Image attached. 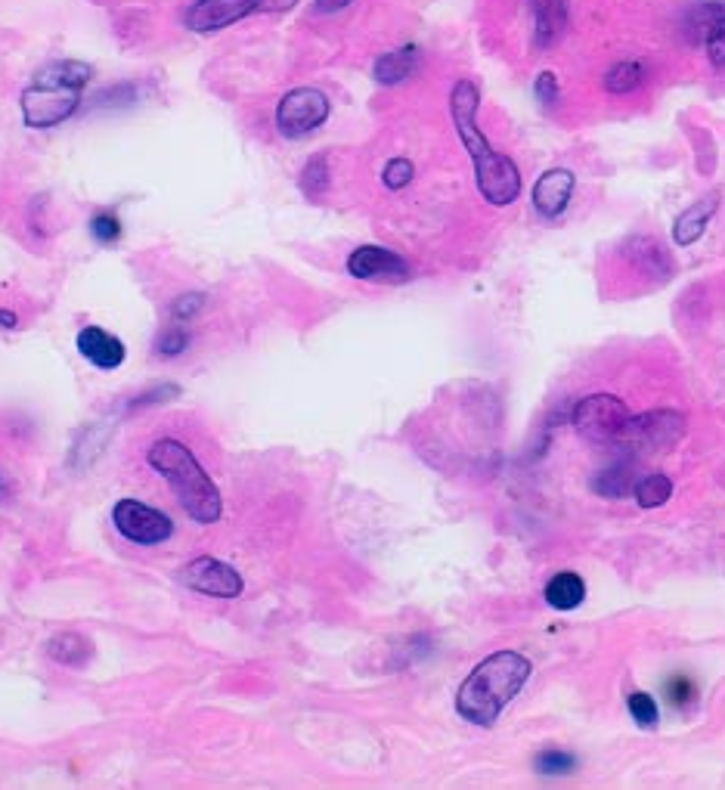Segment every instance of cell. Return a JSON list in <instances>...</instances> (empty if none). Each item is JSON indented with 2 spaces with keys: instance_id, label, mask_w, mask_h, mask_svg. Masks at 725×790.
<instances>
[{
  "instance_id": "6da1fadb",
  "label": "cell",
  "mask_w": 725,
  "mask_h": 790,
  "mask_svg": "<svg viewBox=\"0 0 725 790\" xmlns=\"http://www.w3.org/2000/svg\"><path fill=\"white\" fill-rule=\"evenodd\" d=\"M478 103H481V90L471 78L456 81L450 90V115L456 124V134L471 158V168H475V183L484 202L506 208L518 202L521 196V171L509 155H502L490 146L484 131L478 128Z\"/></svg>"
},
{
  "instance_id": "4fadbf2b",
  "label": "cell",
  "mask_w": 725,
  "mask_h": 790,
  "mask_svg": "<svg viewBox=\"0 0 725 790\" xmlns=\"http://www.w3.org/2000/svg\"><path fill=\"white\" fill-rule=\"evenodd\" d=\"M577 189V177L567 168H552L546 171L537 183H533V208H537L546 220H555L571 205V196Z\"/></svg>"
},
{
  "instance_id": "f546056e",
  "label": "cell",
  "mask_w": 725,
  "mask_h": 790,
  "mask_svg": "<svg viewBox=\"0 0 725 790\" xmlns=\"http://www.w3.org/2000/svg\"><path fill=\"white\" fill-rule=\"evenodd\" d=\"M533 93H537V100L549 109L558 103V75L555 72H540L537 81H533Z\"/></svg>"
},
{
  "instance_id": "83f0119b",
  "label": "cell",
  "mask_w": 725,
  "mask_h": 790,
  "mask_svg": "<svg viewBox=\"0 0 725 790\" xmlns=\"http://www.w3.org/2000/svg\"><path fill=\"white\" fill-rule=\"evenodd\" d=\"M205 292H186L180 298L171 301V320L177 323H189V320H196V316L205 310Z\"/></svg>"
},
{
  "instance_id": "cb8c5ba5",
  "label": "cell",
  "mask_w": 725,
  "mask_h": 790,
  "mask_svg": "<svg viewBox=\"0 0 725 790\" xmlns=\"http://www.w3.org/2000/svg\"><path fill=\"white\" fill-rule=\"evenodd\" d=\"M298 183H301L307 199H320L329 189V162H326V155H313L310 162L304 165Z\"/></svg>"
},
{
  "instance_id": "d4e9b609",
  "label": "cell",
  "mask_w": 725,
  "mask_h": 790,
  "mask_svg": "<svg viewBox=\"0 0 725 790\" xmlns=\"http://www.w3.org/2000/svg\"><path fill=\"white\" fill-rule=\"evenodd\" d=\"M574 753H567V750H555V747H549V750H540L537 753V760H533V766H537V772L540 775H567L574 769Z\"/></svg>"
},
{
  "instance_id": "ffe728a7",
  "label": "cell",
  "mask_w": 725,
  "mask_h": 790,
  "mask_svg": "<svg viewBox=\"0 0 725 790\" xmlns=\"http://www.w3.org/2000/svg\"><path fill=\"white\" fill-rule=\"evenodd\" d=\"M189 344H193V332H189L183 323L171 320L168 326L159 329V335H155L152 351L159 360H177L189 351Z\"/></svg>"
},
{
  "instance_id": "5bb4252c",
  "label": "cell",
  "mask_w": 725,
  "mask_h": 790,
  "mask_svg": "<svg viewBox=\"0 0 725 790\" xmlns=\"http://www.w3.org/2000/svg\"><path fill=\"white\" fill-rule=\"evenodd\" d=\"M626 434H633L651 447H673L676 440L685 434V419L679 413H670V409H657V413H645L639 419H629Z\"/></svg>"
},
{
  "instance_id": "f1b7e54d",
  "label": "cell",
  "mask_w": 725,
  "mask_h": 790,
  "mask_svg": "<svg viewBox=\"0 0 725 790\" xmlns=\"http://www.w3.org/2000/svg\"><path fill=\"white\" fill-rule=\"evenodd\" d=\"M629 487H633V484H629V471H623V468L602 471V478L595 481V490L602 493V496H611V499L629 493Z\"/></svg>"
},
{
  "instance_id": "e575fe53",
  "label": "cell",
  "mask_w": 725,
  "mask_h": 790,
  "mask_svg": "<svg viewBox=\"0 0 725 790\" xmlns=\"http://www.w3.org/2000/svg\"><path fill=\"white\" fill-rule=\"evenodd\" d=\"M7 493H10V487H7V478H4V474H0V502L7 499Z\"/></svg>"
},
{
  "instance_id": "8fae6325",
  "label": "cell",
  "mask_w": 725,
  "mask_h": 790,
  "mask_svg": "<svg viewBox=\"0 0 725 790\" xmlns=\"http://www.w3.org/2000/svg\"><path fill=\"white\" fill-rule=\"evenodd\" d=\"M685 31L707 47V59L716 69H725V0H701L685 19Z\"/></svg>"
},
{
  "instance_id": "277c9868",
  "label": "cell",
  "mask_w": 725,
  "mask_h": 790,
  "mask_svg": "<svg viewBox=\"0 0 725 790\" xmlns=\"http://www.w3.org/2000/svg\"><path fill=\"white\" fill-rule=\"evenodd\" d=\"M90 78L93 69L81 59H56L50 66H44L22 90L19 109L25 128L47 131L62 121H69L81 106V93L90 84Z\"/></svg>"
},
{
  "instance_id": "603a6c76",
  "label": "cell",
  "mask_w": 725,
  "mask_h": 790,
  "mask_svg": "<svg viewBox=\"0 0 725 790\" xmlns=\"http://www.w3.org/2000/svg\"><path fill=\"white\" fill-rule=\"evenodd\" d=\"M636 490V499L642 509H657V505H664L670 496H673V481L667 478V474H645V478L633 487Z\"/></svg>"
},
{
  "instance_id": "5b68a950",
  "label": "cell",
  "mask_w": 725,
  "mask_h": 790,
  "mask_svg": "<svg viewBox=\"0 0 725 790\" xmlns=\"http://www.w3.org/2000/svg\"><path fill=\"white\" fill-rule=\"evenodd\" d=\"M112 527L124 536L128 543L152 549V546H165L171 536L177 533L174 521L140 499H118L112 505Z\"/></svg>"
},
{
  "instance_id": "30bf717a",
  "label": "cell",
  "mask_w": 725,
  "mask_h": 790,
  "mask_svg": "<svg viewBox=\"0 0 725 790\" xmlns=\"http://www.w3.org/2000/svg\"><path fill=\"white\" fill-rule=\"evenodd\" d=\"M348 273L360 282H382V286H397V282L413 279V267L403 255L385 245H360L348 255Z\"/></svg>"
},
{
  "instance_id": "9c48e42d",
  "label": "cell",
  "mask_w": 725,
  "mask_h": 790,
  "mask_svg": "<svg viewBox=\"0 0 725 790\" xmlns=\"http://www.w3.org/2000/svg\"><path fill=\"white\" fill-rule=\"evenodd\" d=\"M180 583L186 589H193L199 595H208V598H239L242 589H245V580L242 574L236 571L233 564L220 561V558H211V555H202V558H193L189 564L180 567Z\"/></svg>"
},
{
  "instance_id": "484cf974",
  "label": "cell",
  "mask_w": 725,
  "mask_h": 790,
  "mask_svg": "<svg viewBox=\"0 0 725 790\" xmlns=\"http://www.w3.org/2000/svg\"><path fill=\"white\" fill-rule=\"evenodd\" d=\"M413 177H416V165L409 162V158H403V155L391 158V162L385 165V171H382V183L388 189H403V186L413 183Z\"/></svg>"
},
{
  "instance_id": "ba28073f",
  "label": "cell",
  "mask_w": 725,
  "mask_h": 790,
  "mask_svg": "<svg viewBox=\"0 0 725 790\" xmlns=\"http://www.w3.org/2000/svg\"><path fill=\"white\" fill-rule=\"evenodd\" d=\"M276 0H193L183 10V25L196 35H214L248 16L273 10Z\"/></svg>"
},
{
  "instance_id": "1f68e13d",
  "label": "cell",
  "mask_w": 725,
  "mask_h": 790,
  "mask_svg": "<svg viewBox=\"0 0 725 790\" xmlns=\"http://www.w3.org/2000/svg\"><path fill=\"white\" fill-rule=\"evenodd\" d=\"M667 691H670V701L673 704H685L691 698V682L682 679V676H676V679L667 682Z\"/></svg>"
},
{
  "instance_id": "4dcf8cb0",
  "label": "cell",
  "mask_w": 725,
  "mask_h": 790,
  "mask_svg": "<svg viewBox=\"0 0 725 790\" xmlns=\"http://www.w3.org/2000/svg\"><path fill=\"white\" fill-rule=\"evenodd\" d=\"M177 394H180V388H177V385H155L152 391H146V394L134 397V403H131L128 409H140V406H155V403H162V400H171V397H177Z\"/></svg>"
},
{
  "instance_id": "ac0fdd59",
  "label": "cell",
  "mask_w": 725,
  "mask_h": 790,
  "mask_svg": "<svg viewBox=\"0 0 725 790\" xmlns=\"http://www.w3.org/2000/svg\"><path fill=\"white\" fill-rule=\"evenodd\" d=\"M567 28V7L564 0H543L537 7V28H533V38H537V47H549L552 41H558V35Z\"/></svg>"
},
{
  "instance_id": "9a60e30c",
  "label": "cell",
  "mask_w": 725,
  "mask_h": 790,
  "mask_svg": "<svg viewBox=\"0 0 725 790\" xmlns=\"http://www.w3.org/2000/svg\"><path fill=\"white\" fill-rule=\"evenodd\" d=\"M416 69H419V47L406 44V47H394L378 56L372 66V75L378 84L394 87V84H403L406 78H413Z\"/></svg>"
},
{
  "instance_id": "4316f807",
  "label": "cell",
  "mask_w": 725,
  "mask_h": 790,
  "mask_svg": "<svg viewBox=\"0 0 725 790\" xmlns=\"http://www.w3.org/2000/svg\"><path fill=\"white\" fill-rule=\"evenodd\" d=\"M626 707H629V716H633L642 729H654V725H657V704H654L651 694H642V691L629 694Z\"/></svg>"
},
{
  "instance_id": "52a82bcc",
  "label": "cell",
  "mask_w": 725,
  "mask_h": 790,
  "mask_svg": "<svg viewBox=\"0 0 725 790\" xmlns=\"http://www.w3.org/2000/svg\"><path fill=\"white\" fill-rule=\"evenodd\" d=\"M629 419L633 416H629L626 403L614 394H592L574 409V428L586 440H595V444H608V440L623 437Z\"/></svg>"
},
{
  "instance_id": "2e32d148",
  "label": "cell",
  "mask_w": 725,
  "mask_h": 790,
  "mask_svg": "<svg viewBox=\"0 0 725 790\" xmlns=\"http://www.w3.org/2000/svg\"><path fill=\"white\" fill-rule=\"evenodd\" d=\"M546 602L555 608V611H574L577 605H583V598H586V583L580 574L574 571H561L555 574L549 583H546Z\"/></svg>"
},
{
  "instance_id": "7c38bea8",
  "label": "cell",
  "mask_w": 725,
  "mask_h": 790,
  "mask_svg": "<svg viewBox=\"0 0 725 790\" xmlns=\"http://www.w3.org/2000/svg\"><path fill=\"white\" fill-rule=\"evenodd\" d=\"M75 351L103 372H115L128 360V344H124L118 335L106 332L103 326H84L75 335Z\"/></svg>"
},
{
  "instance_id": "e0dca14e",
  "label": "cell",
  "mask_w": 725,
  "mask_h": 790,
  "mask_svg": "<svg viewBox=\"0 0 725 790\" xmlns=\"http://www.w3.org/2000/svg\"><path fill=\"white\" fill-rule=\"evenodd\" d=\"M47 654L56 663H62V667L81 670V667H87L90 657H93V645L81 636V632H59V636L50 639Z\"/></svg>"
},
{
  "instance_id": "836d02e7",
  "label": "cell",
  "mask_w": 725,
  "mask_h": 790,
  "mask_svg": "<svg viewBox=\"0 0 725 790\" xmlns=\"http://www.w3.org/2000/svg\"><path fill=\"white\" fill-rule=\"evenodd\" d=\"M0 329H10V332L19 329V316L7 307H0Z\"/></svg>"
},
{
  "instance_id": "7402d4cb",
  "label": "cell",
  "mask_w": 725,
  "mask_h": 790,
  "mask_svg": "<svg viewBox=\"0 0 725 790\" xmlns=\"http://www.w3.org/2000/svg\"><path fill=\"white\" fill-rule=\"evenodd\" d=\"M642 81H645V66L636 59H626V62H617V66L608 69L605 90L608 93H633L636 87H642Z\"/></svg>"
},
{
  "instance_id": "d6986e66",
  "label": "cell",
  "mask_w": 725,
  "mask_h": 790,
  "mask_svg": "<svg viewBox=\"0 0 725 790\" xmlns=\"http://www.w3.org/2000/svg\"><path fill=\"white\" fill-rule=\"evenodd\" d=\"M713 211H716V202H713V199L698 202V205H691L688 211H682V214L676 217V227H673V239H676V245H691V242H695V239L704 233V227L710 224Z\"/></svg>"
},
{
  "instance_id": "7a4b0ae2",
  "label": "cell",
  "mask_w": 725,
  "mask_h": 790,
  "mask_svg": "<svg viewBox=\"0 0 725 790\" xmlns=\"http://www.w3.org/2000/svg\"><path fill=\"white\" fill-rule=\"evenodd\" d=\"M530 673H533L530 660L518 651H496L484 657L459 685L456 713L471 725L490 729L502 716V710L518 698V691L527 685Z\"/></svg>"
},
{
  "instance_id": "8992f818",
  "label": "cell",
  "mask_w": 725,
  "mask_h": 790,
  "mask_svg": "<svg viewBox=\"0 0 725 790\" xmlns=\"http://www.w3.org/2000/svg\"><path fill=\"white\" fill-rule=\"evenodd\" d=\"M332 103L317 87H295L276 103V131L289 140H301L329 121Z\"/></svg>"
},
{
  "instance_id": "44dd1931",
  "label": "cell",
  "mask_w": 725,
  "mask_h": 790,
  "mask_svg": "<svg viewBox=\"0 0 725 790\" xmlns=\"http://www.w3.org/2000/svg\"><path fill=\"white\" fill-rule=\"evenodd\" d=\"M87 230H90V239L97 242V245H103V248H112V245H118V242H121V236H124V224H121V217H118L112 208H100V211H93V214H90V224H87Z\"/></svg>"
},
{
  "instance_id": "d6a6232c",
  "label": "cell",
  "mask_w": 725,
  "mask_h": 790,
  "mask_svg": "<svg viewBox=\"0 0 725 790\" xmlns=\"http://www.w3.org/2000/svg\"><path fill=\"white\" fill-rule=\"evenodd\" d=\"M354 0H313V13L317 16H332V13H341L348 10Z\"/></svg>"
},
{
  "instance_id": "3957f363",
  "label": "cell",
  "mask_w": 725,
  "mask_h": 790,
  "mask_svg": "<svg viewBox=\"0 0 725 790\" xmlns=\"http://www.w3.org/2000/svg\"><path fill=\"white\" fill-rule=\"evenodd\" d=\"M149 468L159 474L180 502V509L196 524H217L224 518V496L196 453L174 437H162L146 450Z\"/></svg>"
}]
</instances>
